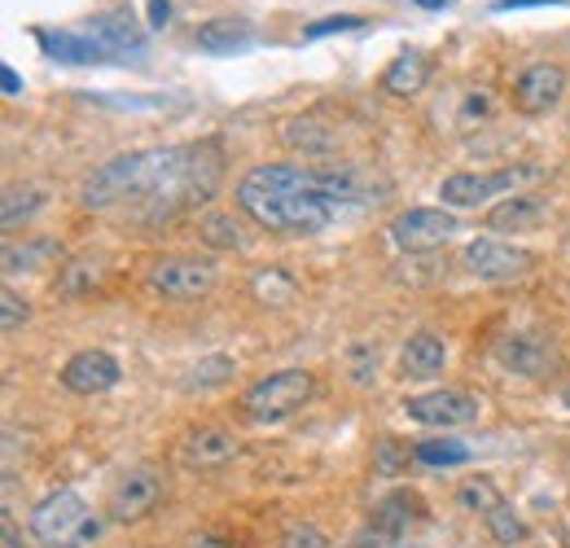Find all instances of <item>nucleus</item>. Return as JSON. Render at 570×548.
Returning a JSON list of instances; mask_svg holds the SVG:
<instances>
[{"label":"nucleus","instance_id":"obj_8","mask_svg":"<svg viewBox=\"0 0 570 548\" xmlns=\"http://www.w3.org/2000/svg\"><path fill=\"white\" fill-rule=\"evenodd\" d=\"M150 286H154L163 299H176V303L206 299V295L215 290V263H211V259H193V254L158 259V263L150 267Z\"/></svg>","mask_w":570,"mask_h":548},{"label":"nucleus","instance_id":"obj_40","mask_svg":"<svg viewBox=\"0 0 570 548\" xmlns=\"http://www.w3.org/2000/svg\"><path fill=\"white\" fill-rule=\"evenodd\" d=\"M539 5H561V0H496V14H509V10H539Z\"/></svg>","mask_w":570,"mask_h":548},{"label":"nucleus","instance_id":"obj_28","mask_svg":"<svg viewBox=\"0 0 570 548\" xmlns=\"http://www.w3.org/2000/svg\"><path fill=\"white\" fill-rule=\"evenodd\" d=\"M233 373H237V365H233L228 356H202V360L185 373L180 386H185V391H215V386H224Z\"/></svg>","mask_w":570,"mask_h":548},{"label":"nucleus","instance_id":"obj_34","mask_svg":"<svg viewBox=\"0 0 570 548\" xmlns=\"http://www.w3.org/2000/svg\"><path fill=\"white\" fill-rule=\"evenodd\" d=\"M365 27V19L360 14H330V19H321V23H312L304 36L308 40H321V36H339V32H360Z\"/></svg>","mask_w":570,"mask_h":548},{"label":"nucleus","instance_id":"obj_11","mask_svg":"<svg viewBox=\"0 0 570 548\" xmlns=\"http://www.w3.org/2000/svg\"><path fill=\"white\" fill-rule=\"evenodd\" d=\"M158 496H163V478L150 465H136V469H128V474L115 478L106 509H110L115 522H136V517H145L158 504Z\"/></svg>","mask_w":570,"mask_h":548},{"label":"nucleus","instance_id":"obj_3","mask_svg":"<svg viewBox=\"0 0 570 548\" xmlns=\"http://www.w3.org/2000/svg\"><path fill=\"white\" fill-rule=\"evenodd\" d=\"M312 395H317V378L308 369H281L241 391V413L254 421H285L304 404H312Z\"/></svg>","mask_w":570,"mask_h":548},{"label":"nucleus","instance_id":"obj_33","mask_svg":"<svg viewBox=\"0 0 570 548\" xmlns=\"http://www.w3.org/2000/svg\"><path fill=\"white\" fill-rule=\"evenodd\" d=\"M27 317H32L27 299H19L10 286L0 290V330H5V334H14V330H23V325H27Z\"/></svg>","mask_w":570,"mask_h":548},{"label":"nucleus","instance_id":"obj_25","mask_svg":"<svg viewBox=\"0 0 570 548\" xmlns=\"http://www.w3.org/2000/svg\"><path fill=\"white\" fill-rule=\"evenodd\" d=\"M54 259H62V246L40 237V241H5V250H0V263H5V272L14 277V272H36V267H49Z\"/></svg>","mask_w":570,"mask_h":548},{"label":"nucleus","instance_id":"obj_17","mask_svg":"<svg viewBox=\"0 0 570 548\" xmlns=\"http://www.w3.org/2000/svg\"><path fill=\"white\" fill-rule=\"evenodd\" d=\"M443 365H448V347H443L439 334H426V330L413 334L404 343V352H400V373L408 382H430V378L443 373Z\"/></svg>","mask_w":570,"mask_h":548},{"label":"nucleus","instance_id":"obj_26","mask_svg":"<svg viewBox=\"0 0 570 548\" xmlns=\"http://www.w3.org/2000/svg\"><path fill=\"white\" fill-rule=\"evenodd\" d=\"M49 206V189L45 184H14V189H5V198H0V224L5 228H19V224H27L36 211H45Z\"/></svg>","mask_w":570,"mask_h":548},{"label":"nucleus","instance_id":"obj_14","mask_svg":"<svg viewBox=\"0 0 570 548\" xmlns=\"http://www.w3.org/2000/svg\"><path fill=\"white\" fill-rule=\"evenodd\" d=\"M496 360H500L509 373H518V378H544V373L557 365L553 347H548L539 334H504V338L496 343Z\"/></svg>","mask_w":570,"mask_h":548},{"label":"nucleus","instance_id":"obj_37","mask_svg":"<svg viewBox=\"0 0 570 548\" xmlns=\"http://www.w3.org/2000/svg\"><path fill=\"white\" fill-rule=\"evenodd\" d=\"M347 548H400V539L391 531H382V526H365V531H356L347 539Z\"/></svg>","mask_w":570,"mask_h":548},{"label":"nucleus","instance_id":"obj_12","mask_svg":"<svg viewBox=\"0 0 570 548\" xmlns=\"http://www.w3.org/2000/svg\"><path fill=\"white\" fill-rule=\"evenodd\" d=\"M566 93V71L557 62H535L513 80V110L518 115H548Z\"/></svg>","mask_w":570,"mask_h":548},{"label":"nucleus","instance_id":"obj_43","mask_svg":"<svg viewBox=\"0 0 570 548\" xmlns=\"http://www.w3.org/2000/svg\"><path fill=\"white\" fill-rule=\"evenodd\" d=\"M417 5H426V10H448L452 0H417Z\"/></svg>","mask_w":570,"mask_h":548},{"label":"nucleus","instance_id":"obj_36","mask_svg":"<svg viewBox=\"0 0 570 548\" xmlns=\"http://www.w3.org/2000/svg\"><path fill=\"white\" fill-rule=\"evenodd\" d=\"M281 548H330V539H325L317 526L299 522V526H290V531L281 535Z\"/></svg>","mask_w":570,"mask_h":548},{"label":"nucleus","instance_id":"obj_7","mask_svg":"<svg viewBox=\"0 0 570 548\" xmlns=\"http://www.w3.org/2000/svg\"><path fill=\"white\" fill-rule=\"evenodd\" d=\"M544 167H504V171H456L439 184V198L448 211H470V206H483L500 193H509L518 180H531L539 176Z\"/></svg>","mask_w":570,"mask_h":548},{"label":"nucleus","instance_id":"obj_41","mask_svg":"<svg viewBox=\"0 0 570 548\" xmlns=\"http://www.w3.org/2000/svg\"><path fill=\"white\" fill-rule=\"evenodd\" d=\"M0 84H5V93H10V97H19V93H23V80H19V71H10V67L0 71Z\"/></svg>","mask_w":570,"mask_h":548},{"label":"nucleus","instance_id":"obj_44","mask_svg":"<svg viewBox=\"0 0 570 548\" xmlns=\"http://www.w3.org/2000/svg\"><path fill=\"white\" fill-rule=\"evenodd\" d=\"M561 404H566V408H570V382H566V391H561Z\"/></svg>","mask_w":570,"mask_h":548},{"label":"nucleus","instance_id":"obj_30","mask_svg":"<svg viewBox=\"0 0 570 548\" xmlns=\"http://www.w3.org/2000/svg\"><path fill=\"white\" fill-rule=\"evenodd\" d=\"M102 263H93V259H75V263H67L62 267V277H58V295H88V290H97L102 286Z\"/></svg>","mask_w":570,"mask_h":548},{"label":"nucleus","instance_id":"obj_5","mask_svg":"<svg viewBox=\"0 0 570 548\" xmlns=\"http://www.w3.org/2000/svg\"><path fill=\"white\" fill-rule=\"evenodd\" d=\"M456 233H461V219L448 206H408L391 219V241L408 254H430L448 246Z\"/></svg>","mask_w":570,"mask_h":548},{"label":"nucleus","instance_id":"obj_15","mask_svg":"<svg viewBox=\"0 0 570 548\" xmlns=\"http://www.w3.org/2000/svg\"><path fill=\"white\" fill-rule=\"evenodd\" d=\"M106 53H110V62H123V53H141L145 49V40H141V32H136V19H132V10H110V14H97V19H88V27H84Z\"/></svg>","mask_w":570,"mask_h":548},{"label":"nucleus","instance_id":"obj_27","mask_svg":"<svg viewBox=\"0 0 570 548\" xmlns=\"http://www.w3.org/2000/svg\"><path fill=\"white\" fill-rule=\"evenodd\" d=\"M198 233H202V241H206L211 250H237V246H246L241 224H237L228 211H206V215L198 219Z\"/></svg>","mask_w":570,"mask_h":548},{"label":"nucleus","instance_id":"obj_32","mask_svg":"<svg viewBox=\"0 0 570 548\" xmlns=\"http://www.w3.org/2000/svg\"><path fill=\"white\" fill-rule=\"evenodd\" d=\"M456 500H461L470 513H491L504 496L496 491V483H491V478H465V483H461V491H456Z\"/></svg>","mask_w":570,"mask_h":548},{"label":"nucleus","instance_id":"obj_13","mask_svg":"<svg viewBox=\"0 0 570 548\" xmlns=\"http://www.w3.org/2000/svg\"><path fill=\"white\" fill-rule=\"evenodd\" d=\"M119 378H123L119 360H115L110 352H102V347L75 352V356L62 365V386L75 391V395H106V391L119 386Z\"/></svg>","mask_w":570,"mask_h":548},{"label":"nucleus","instance_id":"obj_29","mask_svg":"<svg viewBox=\"0 0 570 548\" xmlns=\"http://www.w3.org/2000/svg\"><path fill=\"white\" fill-rule=\"evenodd\" d=\"M483 522H487L491 539H496V544H504V548H513V544H522V539H526V522L513 513V504H509V500H500L491 513H483Z\"/></svg>","mask_w":570,"mask_h":548},{"label":"nucleus","instance_id":"obj_10","mask_svg":"<svg viewBox=\"0 0 570 548\" xmlns=\"http://www.w3.org/2000/svg\"><path fill=\"white\" fill-rule=\"evenodd\" d=\"M404 413L413 421H421V426L452 430V426H474L478 413H483V404L474 395H465V391H426V395H408Z\"/></svg>","mask_w":570,"mask_h":548},{"label":"nucleus","instance_id":"obj_38","mask_svg":"<svg viewBox=\"0 0 570 548\" xmlns=\"http://www.w3.org/2000/svg\"><path fill=\"white\" fill-rule=\"evenodd\" d=\"M400 461H404L400 439H382V443H378V469H382V474H400Z\"/></svg>","mask_w":570,"mask_h":548},{"label":"nucleus","instance_id":"obj_2","mask_svg":"<svg viewBox=\"0 0 570 548\" xmlns=\"http://www.w3.org/2000/svg\"><path fill=\"white\" fill-rule=\"evenodd\" d=\"M237 206L259 228L281 233V237H317L339 215V206L321 189V176L312 167H295V163L250 167L237 184Z\"/></svg>","mask_w":570,"mask_h":548},{"label":"nucleus","instance_id":"obj_23","mask_svg":"<svg viewBox=\"0 0 570 548\" xmlns=\"http://www.w3.org/2000/svg\"><path fill=\"white\" fill-rule=\"evenodd\" d=\"M426 517V504L413 496V491H391V496H382L378 500V513H373V526H382V531H391L395 539L408 531V526H417Z\"/></svg>","mask_w":570,"mask_h":548},{"label":"nucleus","instance_id":"obj_16","mask_svg":"<svg viewBox=\"0 0 570 548\" xmlns=\"http://www.w3.org/2000/svg\"><path fill=\"white\" fill-rule=\"evenodd\" d=\"M548 219V202L535 198V193H518V198H504L487 211V228L491 233H531Z\"/></svg>","mask_w":570,"mask_h":548},{"label":"nucleus","instance_id":"obj_21","mask_svg":"<svg viewBox=\"0 0 570 548\" xmlns=\"http://www.w3.org/2000/svg\"><path fill=\"white\" fill-rule=\"evenodd\" d=\"M40 49L58 62H71V67H88V62H110V53L88 36V32H36Z\"/></svg>","mask_w":570,"mask_h":548},{"label":"nucleus","instance_id":"obj_35","mask_svg":"<svg viewBox=\"0 0 570 548\" xmlns=\"http://www.w3.org/2000/svg\"><path fill=\"white\" fill-rule=\"evenodd\" d=\"M352 382L356 386L378 382V352L373 347H352Z\"/></svg>","mask_w":570,"mask_h":548},{"label":"nucleus","instance_id":"obj_9","mask_svg":"<svg viewBox=\"0 0 570 548\" xmlns=\"http://www.w3.org/2000/svg\"><path fill=\"white\" fill-rule=\"evenodd\" d=\"M321 189L330 193L334 206H369V202H382V193H391V180L369 171V167H356V163H343V167H321Z\"/></svg>","mask_w":570,"mask_h":548},{"label":"nucleus","instance_id":"obj_20","mask_svg":"<svg viewBox=\"0 0 570 548\" xmlns=\"http://www.w3.org/2000/svg\"><path fill=\"white\" fill-rule=\"evenodd\" d=\"M198 49L202 53H215V58H228V53H241L254 45V27L246 19H211L198 27Z\"/></svg>","mask_w":570,"mask_h":548},{"label":"nucleus","instance_id":"obj_19","mask_svg":"<svg viewBox=\"0 0 570 548\" xmlns=\"http://www.w3.org/2000/svg\"><path fill=\"white\" fill-rule=\"evenodd\" d=\"M241 452L237 434L233 430H219V426H202L185 439V465H198V469H211V465H228L233 456Z\"/></svg>","mask_w":570,"mask_h":548},{"label":"nucleus","instance_id":"obj_24","mask_svg":"<svg viewBox=\"0 0 570 548\" xmlns=\"http://www.w3.org/2000/svg\"><path fill=\"white\" fill-rule=\"evenodd\" d=\"M250 295L263 308H290L299 299V282L285 267H259L254 277H250Z\"/></svg>","mask_w":570,"mask_h":548},{"label":"nucleus","instance_id":"obj_1","mask_svg":"<svg viewBox=\"0 0 570 548\" xmlns=\"http://www.w3.org/2000/svg\"><path fill=\"white\" fill-rule=\"evenodd\" d=\"M224 180V150L215 141L198 145H158V150H132L97 167L80 202L93 211H106L115 202H145L150 215H176L185 206H198L215 198Z\"/></svg>","mask_w":570,"mask_h":548},{"label":"nucleus","instance_id":"obj_42","mask_svg":"<svg viewBox=\"0 0 570 548\" xmlns=\"http://www.w3.org/2000/svg\"><path fill=\"white\" fill-rule=\"evenodd\" d=\"M189 548H237V544H224V539H215V535H198Z\"/></svg>","mask_w":570,"mask_h":548},{"label":"nucleus","instance_id":"obj_22","mask_svg":"<svg viewBox=\"0 0 570 548\" xmlns=\"http://www.w3.org/2000/svg\"><path fill=\"white\" fill-rule=\"evenodd\" d=\"M430 80V58L417 53V49H404L387 71H382V93L391 97H417Z\"/></svg>","mask_w":570,"mask_h":548},{"label":"nucleus","instance_id":"obj_4","mask_svg":"<svg viewBox=\"0 0 570 548\" xmlns=\"http://www.w3.org/2000/svg\"><path fill=\"white\" fill-rule=\"evenodd\" d=\"M32 531L54 548H80L97 539V522L80 491H54L32 509Z\"/></svg>","mask_w":570,"mask_h":548},{"label":"nucleus","instance_id":"obj_39","mask_svg":"<svg viewBox=\"0 0 570 548\" xmlns=\"http://www.w3.org/2000/svg\"><path fill=\"white\" fill-rule=\"evenodd\" d=\"M171 23V0H150V27L163 32Z\"/></svg>","mask_w":570,"mask_h":548},{"label":"nucleus","instance_id":"obj_31","mask_svg":"<svg viewBox=\"0 0 570 548\" xmlns=\"http://www.w3.org/2000/svg\"><path fill=\"white\" fill-rule=\"evenodd\" d=\"M413 456H417L421 465H465V461H470V448L456 443V439H421V443L413 448Z\"/></svg>","mask_w":570,"mask_h":548},{"label":"nucleus","instance_id":"obj_18","mask_svg":"<svg viewBox=\"0 0 570 548\" xmlns=\"http://www.w3.org/2000/svg\"><path fill=\"white\" fill-rule=\"evenodd\" d=\"M276 136H281L285 150H299V154H330V150H339V132H334L321 115H295V119H285Z\"/></svg>","mask_w":570,"mask_h":548},{"label":"nucleus","instance_id":"obj_6","mask_svg":"<svg viewBox=\"0 0 570 548\" xmlns=\"http://www.w3.org/2000/svg\"><path fill=\"white\" fill-rule=\"evenodd\" d=\"M461 263L478 282H518L535 267V254L526 246H513V241H500V237H474L461 250Z\"/></svg>","mask_w":570,"mask_h":548}]
</instances>
